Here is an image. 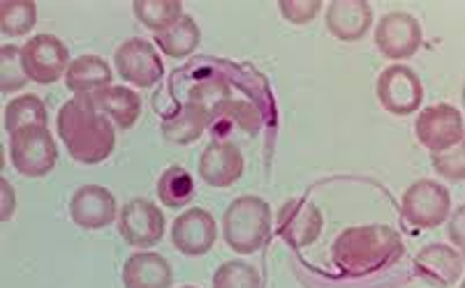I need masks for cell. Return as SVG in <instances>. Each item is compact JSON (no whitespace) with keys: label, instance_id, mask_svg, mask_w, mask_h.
<instances>
[{"label":"cell","instance_id":"obj_28","mask_svg":"<svg viewBox=\"0 0 465 288\" xmlns=\"http://www.w3.org/2000/svg\"><path fill=\"white\" fill-rule=\"evenodd\" d=\"M232 100V88L230 83L223 82V79H206V82H200L197 86L190 88L188 101L200 107L202 111L209 113V120L215 111H218L225 101Z\"/></svg>","mask_w":465,"mask_h":288},{"label":"cell","instance_id":"obj_34","mask_svg":"<svg viewBox=\"0 0 465 288\" xmlns=\"http://www.w3.org/2000/svg\"><path fill=\"white\" fill-rule=\"evenodd\" d=\"M463 215H465V210H463V206H460L450 222V238L454 240L456 247H459V252L463 249Z\"/></svg>","mask_w":465,"mask_h":288},{"label":"cell","instance_id":"obj_31","mask_svg":"<svg viewBox=\"0 0 465 288\" xmlns=\"http://www.w3.org/2000/svg\"><path fill=\"white\" fill-rule=\"evenodd\" d=\"M433 157V167L440 176H445L447 180L451 182H463L465 178V157H463V143L456 148H450V150L435 152Z\"/></svg>","mask_w":465,"mask_h":288},{"label":"cell","instance_id":"obj_6","mask_svg":"<svg viewBox=\"0 0 465 288\" xmlns=\"http://www.w3.org/2000/svg\"><path fill=\"white\" fill-rule=\"evenodd\" d=\"M21 62H24L28 82L49 86L67 74L70 51L63 44L61 37L52 35V33H40L21 46Z\"/></svg>","mask_w":465,"mask_h":288},{"label":"cell","instance_id":"obj_4","mask_svg":"<svg viewBox=\"0 0 465 288\" xmlns=\"http://www.w3.org/2000/svg\"><path fill=\"white\" fill-rule=\"evenodd\" d=\"M10 162L21 176L45 178L58 162V146L49 127H24L10 137Z\"/></svg>","mask_w":465,"mask_h":288},{"label":"cell","instance_id":"obj_35","mask_svg":"<svg viewBox=\"0 0 465 288\" xmlns=\"http://www.w3.org/2000/svg\"><path fill=\"white\" fill-rule=\"evenodd\" d=\"M181 288H197V286H181Z\"/></svg>","mask_w":465,"mask_h":288},{"label":"cell","instance_id":"obj_23","mask_svg":"<svg viewBox=\"0 0 465 288\" xmlns=\"http://www.w3.org/2000/svg\"><path fill=\"white\" fill-rule=\"evenodd\" d=\"M155 44L167 58H188L202 44V28L190 14H183L172 28L155 33Z\"/></svg>","mask_w":465,"mask_h":288},{"label":"cell","instance_id":"obj_25","mask_svg":"<svg viewBox=\"0 0 465 288\" xmlns=\"http://www.w3.org/2000/svg\"><path fill=\"white\" fill-rule=\"evenodd\" d=\"M155 192H158L160 203H163L164 207H174V210H179V207H185L193 201L197 189H194L193 176H190L183 167H179V164H172V167H169L167 171H163V176L158 178V187H155Z\"/></svg>","mask_w":465,"mask_h":288},{"label":"cell","instance_id":"obj_33","mask_svg":"<svg viewBox=\"0 0 465 288\" xmlns=\"http://www.w3.org/2000/svg\"><path fill=\"white\" fill-rule=\"evenodd\" d=\"M0 192H3V222H10L16 213V194L7 178H0Z\"/></svg>","mask_w":465,"mask_h":288},{"label":"cell","instance_id":"obj_1","mask_svg":"<svg viewBox=\"0 0 465 288\" xmlns=\"http://www.w3.org/2000/svg\"><path fill=\"white\" fill-rule=\"evenodd\" d=\"M56 130L72 159L88 167L109 159L116 146L112 120L100 113L91 95L65 101L56 116Z\"/></svg>","mask_w":465,"mask_h":288},{"label":"cell","instance_id":"obj_20","mask_svg":"<svg viewBox=\"0 0 465 288\" xmlns=\"http://www.w3.org/2000/svg\"><path fill=\"white\" fill-rule=\"evenodd\" d=\"M112 67L107 61L95 53H86L70 62L65 74V86L70 88L74 95H95V92L104 91L112 86Z\"/></svg>","mask_w":465,"mask_h":288},{"label":"cell","instance_id":"obj_15","mask_svg":"<svg viewBox=\"0 0 465 288\" xmlns=\"http://www.w3.org/2000/svg\"><path fill=\"white\" fill-rule=\"evenodd\" d=\"M200 178L215 189L232 187L243 176V155L232 141H211L200 155Z\"/></svg>","mask_w":465,"mask_h":288},{"label":"cell","instance_id":"obj_16","mask_svg":"<svg viewBox=\"0 0 465 288\" xmlns=\"http://www.w3.org/2000/svg\"><path fill=\"white\" fill-rule=\"evenodd\" d=\"M414 270L426 283L438 288H450L463 277V254L450 245L433 243L420 249L414 256Z\"/></svg>","mask_w":465,"mask_h":288},{"label":"cell","instance_id":"obj_32","mask_svg":"<svg viewBox=\"0 0 465 288\" xmlns=\"http://www.w3.org/2000/svg\"><path fill=\"white\" fill-rule=\"evenodd\" d=\"M278 10H281L282 19L290 24L306 25L315 21V16L322 10V3L320 0H281Z\"/></svg>","mask_w":465,"mask_h":288},{"label":"cell","instance_id":"obj_29","mask_svg":"<svg viewBox=\"0 0 465 288\" xmlns=\"http://www.w3.org/2000/svg\"><path fill=\"white\" fill-rule=\"evenodd\" d=\"M213 288H260L262 277L257 268L246 261H227L213 274Z\"/></svg>","mask_w":465,"mask_h":288},{"label":"cell","instance_id":"obj_27","mask_svg":"<svg viewBox=\"0 0 465 288\" xmlns=\"http://www.w3.org/2000/svg\"><path fill=\"white\" fill-rule=\"evenodd\" d=\"M37 5L33 0H3L0 3V31L7 37H24L35 28Z\"/></svg>","mask_w":465,"mask_h":288},{"label":"cell","instance_id":"obj_22","mask_svg":"<svg viewBox=\"0 0 465 288\" xmlns=\"http://www.w3.org/2000/svg\"><path fill=\"white\" fill-rule=\"evenodd\" d=\"M206 130H209V113L202 111L194 104H190V101H185L183 107L176 109V113H172V116H167L163 120L164 139L176 143V146H190Z\"/></svg>","mask_w":465,"mask_h":288},{"label":"cell","instance_id":"obj_10","mask_svg":"<svg viewBox=\"0 0 465 288\" xmlns=\"http://www.w3.org/2000/svg\"><path fill=\"white\" fill-rule=\"evenodd\" d=\"M118 74L137 88H153L164 76V62L158 49L143 37H130L114 53Z\"/></svg>","mask_w":465,"mask_h":288},{"label":"cell","instance_id":"obj_8","mask_svg":"<svg viewBox=\"0 0 465 288\" xmlns=\"http://www.w3.org/2000/svg\"><path fill=\"white\" fill-rule=\"evenodd\" d=\"M414 134L430 155L460 146L465 139L463 113L451 104H430L417 116Z\"/></svg>","mask_w":465,"mask_h":288},{"label":"cell","instance_id":"obj_18","mask_svg":"<svg viewBox=\"0 0 465 288\" xmlns=\"http://www.w3.org/2000/svg\"><path fill=\"white\" fill-rule=\"evenodd\" d=\"M262 127V116L255 104L243 100L225 101L218 111L211 116L209 130L215 141H227L232 132H243L246 137H255Z\"/></svg>","mask_w":465,"mask_h":288},{"label":"cell","instance_id":"obj_17","mask_svg":"<svg viewBox=\"0 0 465 288\" xmlns=\"http://www.w3.org/2000/svg\"><path fill=\"white\" fill-rule=\"evenodd\" d=\"M327 31L341 42H359L373 25V7L366 0H333L327 7Z\"/></svg>","mask_w":465,"mask_h":288},{"label":"cell","instance_id":"obj_11","mask_svg":"<svg viewBox=\"0 0 465 288\" xmlns=\"http://www.w3.org/2000/svg\"><path fill=\"white\" fill-rule=\"evenodd\" d=\"M164 226L167 219L163 210L149 198H133L118 213V233L133 247L146 249L158 245L164 235Z\"/></svg>","mask_w":465,"mask_h":288},{"label":"cell","instance_id":"obj_24","mask_svg":"<svg viewBox=\"0 0 465 288\" xmlns=\"http://www.w3.org/2000/svg\"><path fill=\"white\" fill-rule=\"evenodd\" d=\"M3 122H5V132L12 137L24 127H49V113L45 101L37 95H21L7 101Z\"/></svg>","mask_w":465,"mask_h":288},{"label":"cell","instance_id":"obj_5","mask_svg":"<svg viewBox=\"0 0 465 288\" xmlns=\"http://www.w3.org/2000/svg\"><path fill=\"white\" fill-rule=\"evenodd\" d=\"M451 210V194L445 185L429 180H417L412 182L401 197V215L405 222L414 228H430L440 226L450 217Z\"/></svg>","mask_w":465,"mask_h":288},{"label":"cell","instance_id":"obj_30","mask_svg":"<svg viewBox=\"0 0 465 288\" xmlns=\"http://www.w3.org/2000/svg\"><path fill=\"white\" fill-rule=\"evenodd\" d=\"M28 83L26 70L21 62V49L15 44H5L0 49V91L3 95L21 91Z\"/></svg>","mask_w":465,"mask_h":288},{"label":"cell","instance_id":"obj_19","mask_svg":"<svg viewBox=\"0 0 465 288\" xmlns=\"http://www.w3.org/2000/svg\"><path fill=\"white\" fill-rule=\"evenodd\" d=\"M125 288H169L172 286V265L167 258L155 252H134L124 264Z\"/></svg>","mask_w":465,"mask_h":288},{"label":"cell","instance_id":"obj_21","mask_svg":"<svg viewBox=\"0 0 465 288\" xmlns=\"http://www.w3.org/2000/svg\"><path fill=\"white\" fill-rule=\"evenodd\" d=\"M91 97L100 113H104L118 130H130L142 116V97L133 88L109 86Z\"/></svg>","mask_w":465,"mask_h":288},{"label":"cell","instance_id":"obj_14","mask_svg":"<svg viewBox=\"0 0 465 288\" xmlns=\"http://www.w3.org/2000/svg\"><path fill=\"white\" fill-rule=\"evenodd\" d=\"M70 217L79 228L100 231L118 217L116 198L103 185H84L72 194Z\"/></svg>","mask_w":465,"mask_h":288},{"label":"cell","instance_id":"obj_13","mask_svg":"<svg viewBox=\"0 0 465 288\" xmlns=\"http://www.w3.org/2000/svg\"><path fill=\"white\" fill-rule=\"evenodd\" d=\"M218 240V224L204 207H190L172 224V245L185 256H204Z\"/></svg>","mask_w":465,"mask_h":288},{"label":"cell","instance_id":"obj_3","mask_svg":"<svg viewBox=\"0 0 465 288\" xmlns=\"http://www.w3.org/2000/svg\"><path fill=\"white\" fill-rule=\"evenodd\" d=\"M272 233V207L264 198L243 194L234 198L223 215V235L232 252L255 254L264 247Z\"/></svg>","mask_w":465,"mask_h":288},{"label":"cell","instance_id":"obj_7","mask_svg":"<svg viewBox=\"0 0 465 288\" xmlns=\"http://www.w3.org/2000/svg\"><path fill=\"white\" fill-rule=\"evenodd\" d=\"M375 95L391 116H412L424 101V83L408 65H389L375 83Z\"/></svg>","mask_w":465,"mask_h":288},{"label":"cell","instance_id":"obj_2","mask_svg":"<svg viewBox=\"0 0 465 288\" xmlns=\"http://www.w3.org/2000/svg\"><path fill=\"white\" fill-rule=\"evenodd\" d=\"M405 247L399 231L387 224H366L338 233L333 240V264L345 274H371L394 265L403 256Z\"/></svg>","mask_w":465,"mask_h":288},{"label":"cell","instance_id":"obj_12","mask_svg":"<svg viewBox=\"0 0 465 288\" xmlns=\"http://www.w3.org/2000/svg\"><path fill=\"white\" fill-rule=\"evenodd\" d=\"M324 217L320 207L303 198L287 201L278 213V233L290 247L303 249L317 243L322 235Z\"/></svg>","mask_w":465,"mask_h":288},{"label":"cell","instance_id":"obj_9","mask_svg":"<svg viewBox=\"0 0 465 288\" xmlns=\"http://www.w3.org/2000/svg\"><path fill=\"white\" fill-rule=\"evenodd\" d=\"M424 31L410 12H387L375 25V46L389 61H405L420 51Z\"/></svg>","mask_w":465,"mask_h":288},{"label":"cell","instance_id":"obj_26","mask_svg":"<svg viewBox=\"0 0 465 288\" xmlns=\"http://www.w3.org/2000/svg\"><path fill=\"white\" fill-rule=\"evenodd\" d=\"M133 12L146 28L153 33H163L183 16L181 0H134Z\"/></svg>","mask_w":465,"mask_h":288}]
</instances>
